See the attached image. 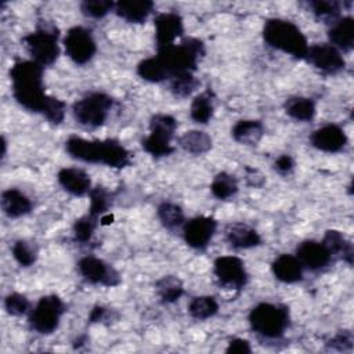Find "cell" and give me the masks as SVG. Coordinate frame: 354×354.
I'll list each match as a JSON object with an SVG mask.
<instances>
[{
  "instance_id": "cell-13",
  "label": "cell",
  "mask_w": 354,
  "mask_h": 354,
  "mask_svg": "<svg viewBox=\"0 0 354 354\" xmlns=\"http://www.w3.org/2000/svg\"><path fill=\"white\" fill-rule=\"evenodd\" d=\"M184 242L195 249L205 250L217 231V220L210 216H195L183 225Z\"/></svg>"
},
{
  "instance_id": "cell-32",
  "label": "cell",
  "mask_w": 354,
  "mask_h": 354,
  "mask_svg": "<svg viewBox=\"0 0 354 354\" xmlns=\"http://www.w3.org/2000/svg\"><path fill=\"white\" fill-rule=\"evenodd\" d=\"M137 75L149 83H162L169 80V75L156 55L141 59L137 65Z\"/></svg>"
},
{
  "instance_id": "cell-18",
  "label": "cell",
  "mask_w": 354,
  "mask_h": 354,
  "mask_svg": "<svg viewBox=\"0 0 354 354\" xmlns=\"http://www.w3.org/2000/svg\"><path fill=\"white\" fill-rule=\"evenodd\" d=\"M224 235H225L227 243L232 249H236V250L257 248L263 242L257 230H254L253 227H250L242 221L228 224L225 227Z\"/></svg>"
},
{
  "instance_id": "cell-45",
  "label": "cell",
  "mask_w": 354,
  "mask_h": 354,
  "mask_svg": "<svg viewBox=\"0 0 354 354\" xmlns=\"http://www.w3.org/2000/svg\"><path fill=\"white\" fill-rule=\"evenodd\" d=\"M109 315H111L109 308H106L105 306L97 304L90 310L87 321H88V324H100V322H104L105 319H108Z\"/></svg>"
},
{
  "instance_id": "cell-44",
  "label": "cell",
  "mask_w": 354,
  "mask_h": 354,
  "mask_svg": "<svg viewBox=\"0 0 354 354\" xmlns=\"http://www.w3.org/2000/svg\"><path fill=\"white\" fill-rule=\"evenodd\" d=\"M245 181L249 187L261 188L266 184V177L260 170H257L254 167H250V166H246L245 167Z\"/></svg>"
},
{
  "instance_id": "cell-3",
  "label": "cell",
  "mask_w": 354,
  "mask_h": 354,
  "mask_svg": "<svg viewBox=\"0 0 354 354\" xmlns=\"http://www.w3.org/2000/svg\"><path fill=\"white\" fill-rule=\"evenodd\" d=\"M263 39L271 48L289 54L296 59H304L310 47L301 29L295 22L283 18L267 19L263 26Z\"/></svg>"
},
{
  "instance_id": "cell-12",
  "label": "cell",
  "mask_w": 354,
  "mask_h": 354,
  "mask_svg": "<svg viewBox=\"0 0 354 354\" xmlns=\"http://www.w3.org/2000/svg\"><path fill=\"white\" fill-rule=\"evenodd\" d=\"M77 272L83 277L84 281L93 285L102 286H118L122 282L120 274L118 270L95 256H83L76 264Z\"/></svg>"
},
{
  "instance_id": "cell-37",
  "label": "cell",
  "mask_w": 354,
  "mask_h": 354,
  "mask_svg": "<svg viewBox=\"0 0 354 354\" xmlns=\"http://www.w3.org/2000/svg\"><path fill=\"white\" fill-rule=\"evenodd\" d=\"M87 195H88V199H90L87 213H90L94 217H102L111 206V194H109V191L102 185H95L90 189V192Z\"/></svg>"
},
{
  "instance_id": "cell-31",
  "label": "cell",
  "mask_w": 354,
  "mask_h": 354,
  "mask_svg": "<svg viewBox=\"0 0 354 354\" xmlns=\"http://www.w3.org/2000/svg\"><path fill=\"white\" fill-rule=\"evenodd\" d=\"M238 189H239L238 180L235 178V176L227 171L217 173L210 183V192L218 201H227L234 198Z\"/></svg>"
},
{
  "instance_id": "cell-17",
  "label": "cell",
  "mask_w": 354,
  "mask_h": 354,
  "mask_svg": "<svg viewBox=\"0 0 354 354\" xmlns=\"http://www.w3.org/2000/svg\"><path fill=\"white\" fill-rule=\"evenodd\" d=\"M295 256L297 257L303 268L310 271L322 270L332 263V257L324 243L314 239L301 241L296 246Z\"/></svg>"
},
{
  "instance_id": "cell-42",
  "label": "cell",
  "mask_w": 354,
  "mask_h": 354,
  "mask_svg": "<svg viewBox=\"0 0 354 354\" xmlns=\"http://www.w3.org/2000/svg\"><path fill=\"white\" fill-rule=\"evenodd\" d=\"M296 167V162L293 159L292 155H288V153H283V155H279L274 163H272V169L281 174V176H289L293 173Z\"/></svg>"
},
{
  "instance_id": "cell-41",
  "label": "cell",
  "mask_w": 354,
  "mask_h": 354,
  "mask_svg": "<svg viewBox=\"0 0 354 354\" xmlns=\"http://www.w3.org/2000/svg\"><path fill=\"white\" fill-rule=\"evenodd\" d=\"M325 346L336 351H351L354 346V336L350 330H339L325 343Z\"/></svg>"
},
{
  "instance_id": "cell-27",
  "label": "cell",
  "mask_w": 354,
  "mask_h": 354,
  "mask_svg": "<svg viewBox=\"0 0 354 354\" xmlns=\"http://www.w3.org/2000/svg\"><path fill=\"white\" fill-rule=\"evenodd\" d=\"M214 113V93L207 88L196 94L189 106V118L198 124H207Z\"/></svg>"
},
{
  "instance_id": "cell-16",
  "label": "cell",
  "mask_w": 354,
  "mask_h": 354,
  "mask_svg": "<svg viewBox=\"0 0 354 354\" xmlns=\"http://www.w3.org/2000/svg\"><path fill=\"white\" fill-rule=\"evenodd\" d=\"M308 141L318 151L328 152V153H336L346 148L348 138L340 126H337L335 123H328V124H324V126L315 129L310 134Z\"/></svg>"
},
{
  "instance_id": "cell-23",
  "label": "cell",
  "mask_w": 354,
  "mask_h": 354,
  "mask_svg": "<svg viewBox=\"0 0 354 354\" xmlns=\"http://www.w3.org/2000/svg\"><path fill=\"white\" fill-rule=\"evenodd\" d=\"M321 242L328 249V252L332 257V261L343 260L348 266L353 264V257H354L353 243L342 231L326 230Z\"/></svg>"
},
{
  "instance_id": "cell-24",
  "label": "cell",
  "mask_w": 354,
  "mask_h": 354,
  "mask_svg": "<svg viewBox=\"0 0 354 354\" xmlns=\"http://www.w3.org/2000/svg\"><path fill=\"white\" fill-rule=\"evenodd\" d=\"M0 206L8 218H19L32 212V201L18 188H7L1 192Z\"/></svg>"
},
{
  "instance_id": "cell-46",
  "label": "cell",
  "mask_w": 354,
  "mask_h": 354,
  "mask_svg": "<svg viewBox=\"0 0 354 354\" xmlns=\"http://www.w3.org/2000/svg\"><path fill=\"white\" fill-rule=\"evenodd\" d=\"M6 153H7V141H6V137L3 136L1 137V159L6 158Z\"/></svg>"
},
{
  "instance_id": "cell-30",
  "label": "cell",
  "mask_w": 354,
  "mask_h": 354,
  "mask_svg": "<svg viewBox=\"0 0 354 354\" xmlns=\"http://www.w3.org/2000/svg\"><path fill=\"white\" fill-rule=\"evenodd\" d=\"M156 217L159 223L169 231L183 228L185 220L184 210L180 205L173 202H162L156 207Z\"/></svg>"
},
{
  "instance_id": "cell-14",
  "label": "cell",
  "mask_w": 354,
  "mask_h": 354,
  "mask_svg": "<svg viewBox=\"0 0 354 354\" xmlns=\"http://www.w3.org/2000/svg\"><path fill=\"white\" fill-rule=\"evenodd\" d=\"M304 59L325 75H336L346 68L343 54L329 43H315L310 46Z\"/></svg>"
},
{
  "instance_id": "cell-19",
  "label": "cell",
  "mask_w": 354,
  "mask_h": 354,
  "mask_svg": "<svg viewBox=\"0 0 354 354\" xmlns=\"http://www.w3.org/2000/svg\"><path fill=\"white\" fill-rule=\"evenodd\" d=\"M57 181L64 191L73 196H84L93 188L90 176L79 167H62L57 173Z\"/></svg>"
},
{
  "instance_id": "cell-2",
  "label": "cell",
  "mask_w": 354,
  "mask_h": 354,
  "mask_svg": "<svg viewBox=\"0 0 354 354\" xmlns=\"http://www.w3.org/2000/svg\"><path fill=\"white\" fill-rule=\"evenodd\" d=\"M65 151L71 158L84 163H101L113 169H124L131 165L130 152L115 138L86 140L69 136L65 141Z\"/></svg>"
},
{
  "instance_id": "cell-25",
  "label": "cell",
  "mask_w": 354,
  "mask_h": 354,
  "mask_svg": "<svg viewBox=\"0 0 354 354\" xmlns=\"http://www.w3.org/2000/svg\"><path fill=\"white\" fill-rule=\"evenodd\" d=\"M266 133L264 123L257 119H242L231 127V137L238 144L256 147Z\"/></svg>"
},
{
  "instance_id": "cell-28",
  "label": "cell",
  "mask_w": 354,
  "mask_h": 354,
  "mask_svg": "<svg viewBox=\"0 0 354 354\" xmlns=\"http://www.w3.org/2000/svg\"><path fill=\"white\" fill-rule=\"evenodd\" d=\"M178 147L191 155H203L213 147L212 137L202 130H189L177 138Z\"/></svg>"
},
{
  "instance_id": "cell-5",
  "label": "cell",
  "mask_w": 354,
  "mask_h": 354,
  "mask_svg": "<svg viewBox=\"0 0 354 354\" xmlns=\"http://www.w3.org/2000/svg\"><path fill=\"white\" fill-rule=\"evenodd\" d=\"M248 321L256 335L270 340L281 339L290 325L289 307L281 303L261 301L250 310Z\"/></svg>"
},
{
  "instance_id": "cell-38",
  "label": "cell",
  "mask_w": 354,
  "mask_h": 354,
  "mask_svg": "<svg viewBox=\"0 0 354 354\" xmlns=\"http://www.w3.org/2000/svg\"><path fill=\"white\" fill-rule=\"evenodd\" d=\"M97 225H98V217H94L90 213H86L84 216L79 217L72 225L73 239L80 243L88 242L93 238Z\"/></svg>"
},
{
  "instance_id": "cell-35",
  "label": "cell",
  "mask_w": 354,
  "mask_h": 354,
  "mask_svg": "<svg viewBox=\"0 0 354 354\" xmlns=\"http://www.w3.org/2000/svg\"><path fill=\"white\" fill-rule=\"evenodd\" d=\"M14 260L24 268L33 266L39 257L37 245L29 239H17L11 246Z\"/></svg>"
},
{
  "instance_id": "cell-8",
  "label": "cell",
  "mask_w": 354,
  "mask_h": 354,
  "mask_svg": "<svg viewBox=\"0 0 354 354\" xmlns=\"http://www.w3.org/2000/svg\"><path fill=\"white\" fill-rule=\"evenodd\" d=\"M115 100L104 91H91L76 100L72 105L75 120L84 127L95 129L105 124Z\"/></svg>"
},
{
  "instance_id": "cell-40",
  "label": "cell",
  "mask_w": 354,
  "mask_h": 354,
  "mask_svg": "<svg viewBox=\"0 0 354 354\" xmlns=\"http://www.w3.org/2000/svg\"><path fill=\"white\" fill-rule=\"evenodd\" d=\"M113 8L115 3L111 0H84L80 3L82 14L94 19L106 17Z\"/></svg>"
},
{
  "instance_id": "cell-26",
  "label": "cell",
  "mask_w": 354,
  "mask_h": 354,
  "mask_svg": "<svg viewBox=\"0 0 354 354\" xmlns=\"http://www.w3.org/2000/svg\"><path fill=\"white\" fill-rule=\"evenodd\" d=\"M285 113L297 122H311L317 113L315 101L304 95H292L283 102Z\"/></svg>"
},
{
  "instance_id": "cell-7",
  "label": "cell",
  "mask_w": 354,
  "mask_h": 354,
  "mask_svg": "<svg viewBox=\"0 0 354 354\" xmlns=\"http://www.w3.org/2000/svg\"><path fill=\"white\" fill-rule=\"evenodd\" d=\"M148 127L149 134L141 140L142 149L156 159L171 155L176 151L171 141L178 127L177 119L169 113H153L149 118Z\"/></svg>"
},
{
  "instance_id": "cell-43",
  "label": "cell",
  "mask_w": 354,
  "mask_h": 354,
  "mask_svg": "<svg viewBox=\"0 0 354 354\" xmlns=\"http://www.w3.org/2000/svg\"><path fill=\"white\" fill-rule=\"evenodd\" d=\"M225 353L228 354H250L252 347L249 340L242 339V337H234L228 342Z\"/></svg>"
},
{
  "instance_id": "cell-34",
  "label": "cell",
  "mask_w": 354,
  "mask_h": 354,
  "mask_svg": "<svg viewBox=\"0 0 354 354\" xmlns=\"http://www.w3.org/2000/svg\"><path fill=\"white\" fill-rule=\"evenodd\" d=\"M307 4L314 17L328 25H332L342 17V4L336 0H311Z\"/></svg>"
},
{
  "instance_id": "cell-29",
  "label": "cell",
  "mask_w": 354,
  "mask_h": 354,
  "mask_svg": "<svg viewBox=\"0 0 354 354\" xmlns=\"http://www.w3.org/2000/svg\"><path fill=\"white\" fill-rule=\"evenodd\" d=\"M155 290L162 303L171 304L184 295V283L176 275H163L155 282Z\"/></svg>"
},
{
  "instance_id": "cell-33",
  "label": "cell",
  "mask_w": 354,
  "mask_h": 354,
  "mask_svg": "<svg viewBox=\"0 0 354 354\" xmlns=\"http://www.w3.org/2000/svg\"><path fill=\"white\" fill-rule=\"evenodd\" d=\"M218 313V303L213 296H195L188 303V314L198 321H205Z\"/></svg>"
},
{
  "instance_id": "cell-22",
  "label": "cell",
  "mask_w": 354,
  "mask_h": 354,
  "mask_svg": "<svg viewBox=\"0 0 354 354\" xmlns=\"http://www.w3.org/2000/svg\"><path fill=\"white\" fill-rule=\"evenodd\" d=\"M271 271L279 282L296 283L303 279L304 268L295 254L282 253L271 263Z\"/></svg>"
},
{
  "instance_id": "cell-21",
  "label": "cell",
  "mask_w": 354,
  "mask_h": 354,
  "mask_svg": "<svg viewBox=\"0 0 354 354\" xmlns=\"http://www.w3.org/2000/svg\"><path fill=\"white\" fill-rule=\"evenodd\" d=\"M155 3L151 0H119L113 12L129 24H144L153 12Z\"/></svg>"
},
{
  "instance_id": "cell-1",
  "label": "cell",
  "mask_w": 354,
  "mask_h": 354,
  "mask_svg": "<svg viewBox=\"0 0 354 354\" xmlns=\"http://www.w3.org/2000/svg\"><path fill=\"white\" fill-rule=\"evenodd\" d=\"M44 68L32 59H18L10 69L14 100L26 111L43 115L51 95L44 90Z\"/></svg>"
},
{
  "instance_id": "cell-20",
  "label": "cell",
  "mask_w": 354,
  "mask_h": 354,
  "mask_svg": "<svg viewBox=\"0 0 354 354\" xmlns=\"http://www.w3.org/2000/svg\"><path fill=\"white\" fill-rule=\"evenodd\" d=\"M328 39L340 53H350L354 48V18L344 15L329 25Z\"/></svg>"
},
{
  "instance_id": "cell-10",
  "label": "cell",
  "mask_w": 354,
  "mask_h": 354,
  "mask_svg": "<svg viewBox=\"0 0 354 354\" xmlns=\"http://www.w3.org/2000/svg\"><path fill=\"white\" fill-rule=\"evenodd\" d=\"M62 44L68 58L79 66L88 64L97 53L94 36L84 26H72L64 36Z\"/></svg>"
},
{
  "instance_id": "cell-36",
  "label": "cell",
  "mask_w": 354,
  "mask_h": 354,
  "mask_svg": "<svg viewBox=\"0 0 354 354\" xmlns=\"http://www.w3.org/2000/svg\"><path fill=\"white\" fill-rule=\"evenodd\" d=\"M198 87H199V80L191 72L178 73L169 79V90L177 98L189 97Z\"/></svg>"
},
{
  "instance_id": "cell-39",
  "label": "cell",
  "mask_w": 354,
  "mask_h": 354,
  "mask_svg": "<svg viewBox=\"0 0 354 354\" xmlns=\"http://www.w3.org/2000/svg\"><path fill=\"white\" fill-rule=\"evenodd\" d=\"M4 310L8 315L22 317V315L29 314V311L32 310V304L25 295L12 292V293L7 295L4 299Z\"/></svg>"
},
{
  "instance_id": "cell-11",
  "label": "cell",
  "mask_w": 354,
  "mask_h": 354,
  "mask_svg": "<svg viewBox=\"0 0 354 354\" xmlns=\"http://www.w3.org/2000/svg\"><path fill=\"white\" fill-rule=\"evenodd\" d=\"M213 274L217 283L228 290H242L249 281L245 263L238 256L217 257L213 263Z\"/></svg>"
},
{
  "instance_id": "cell-15",
  "label": "cell",
  "mask_w": 354,
  "mask_h": 354,
  "mask_svg": "<svg viewBox=\"0 0 354 354\" xmlns=\"http://www.w3.org/2000/svg\"><path fill=\"white\" fill-rule=\"evenodd\" d=\"M153 26L156 50L174 44L184 33V21L180 14L173 11L159 12L153 18Z\"/></svg>"
},
{
  "instance_id": "cell-4",
  "label": "cell",
  "mask_w": 354,
  "mask_h": 354,
  "mask_svg": "<svg viewBox=\"0 0 354 354\" xmlns=\"http://www.w3.org/2000/svg\"><path fill=\"white\" fill-rule=\"evenodd\" d=\"M205 44L201 39L187 36L183 37L178 44H171L165 48H159L156 57L165 66L169 79L178 75L198 69L199 61L205 57Z\"/></svg>"
},
{
  "instance_id": "cell-6",
  "label": "cell",
  "mask_w": 354,
  "mask_h": 354,
  "mask_svg": "<svg viewBox=\"0 0 354 354\" xmlns=\"http://www.w3.org/2000/svg\"><path fill=\"white\" fill-rule=\"evenodd\" d=\"M30 59L43 68L53 65L59 57V30L50 22H43L36 29L22 37Z\"/></svg>"
},
{
  "instance_id": "cell-9",
  "label": "cell",
  "mask_w": 354,
  "mask_h": 354,
  "mask_svg": "<svg viewBox=\"0 0 354 354\" xmlns=\"http://www.w3.org/2000/svg\"><path fill=\"white\" fill-rule=\"evenodd\" d=\"M66 311L64 300L58 295L41 296L28 314V324L39 335L54 333Z\"/></svg>"
}]
</instances>
